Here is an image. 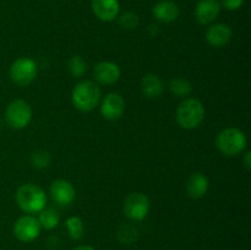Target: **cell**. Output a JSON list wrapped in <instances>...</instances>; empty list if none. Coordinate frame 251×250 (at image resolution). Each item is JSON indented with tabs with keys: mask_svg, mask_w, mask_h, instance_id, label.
Returning <instances> with one entry per match:
<instances>
[{
	"mask_svg": "<svg viewBox=\"0 0 251 250\" xmlns=\"http://www.w3.org/2000/svg\"><path fill=\"white\" fill-rule=\"evenodd\" d=\"M221 11L218 0H200L195 7V17L199 24L208 25L217 19Z\"/></svg>",
	"mask_w": 251,
	"mask_h": 250,
	"instance_id": "8fae6325",
	"label": "cell"
},
{
	"mask_svg": "<svg viewBox=\"0 0 251 250\" xmlns=\"http://www.w3.org/2000/svg\"><path fill=\"white\" fill-rule=\"evenodd\" d=\"M16 202L26 213H39L46 207V193L34 184H25L16 191Z\"/></svg>",
	"mask_w": 251,
	"mask_h": 250,
	"instance_id": "6da1fadb",
	"label": "cell"
},
{
	"mask_svg": "<svg viewBox=\"0 0 251 250\" xmlns=\"http://www.w3.org/2000/svg\"><path fill=\"white\" fill-rule=\"evenodd\" d=\"M176 122L184 129H195L205 119V107L195 98H188L176 109Z\"/></svg>",
	"mask_w": 251,
	"mask_h": 250,
	"instance_id": "3957f363",
	"label": "cell"
},
{
	"mask_svg": "<svg viewBox=\"0 0 251 250\" xmlns=\"http://www.w3.org/2000/svg\"><path fill=\"white\" fill-rule=\"evenodd\" d=\"M41 225L38 220L31 215L20 217L14 225V234L20 242L29 243L33 242L41 234Z\"/></svg>",
	"mask_w": 251,
	"mask_h": 250,
	"instance_id": "ba28073f",
	"label": "cell"
},
{
	"mask_svg": "<svg viewBox=\"0 0 251 250\" xmlns=\"http://www.w3.org/2000/svg\"><path fill=\"white\" fill-rule=\"evenodd\" d=\"M141 91L145 97L150 100H156L163 93V81L153 74H149L141 80Z\"/></svg>",
	"mask_w": 251,
	"mask_h": 250,
	"instance_id": "e0dca14e",
	"label": "cell"
},
{
	"mask_svg": "<svg viewBox=\"0 0 251 250\" xmlns=\"http://www.w3.org/2000/svg\"><path fill=\"white\" fill-rule=\"evenodd\" d=\"M73 104L82 112L95 109L100 100V90L97 83L92 81H81L73 90L71 95Z\"/></svg>",
	"mask_w": 251,
	"mask_h": 250,
	"instance_id": "7a4b0ae2",
	"label": "cell"
},
{
	"mask_svg": "<svg viewBox=\"0 0 251 250\" xmlns=\"http://www.w3.org/2000/svg\"><path fill=\"white\" fill-rule=\"evenodd\" d=\"M232 28L226 24H216L208 27L206 32V41L211 47L221 48L229 43L232 39Z\"/></svg>",
	"mask_w": 251,
	"mask_h": 250,
	"instance_id": "7c38bea8",
	"label": "cell"
},
{
	"mask_svg": "<svg viewBox=\"0 0 251 250\" xmlns=\"http://www.w3.org/2000/svg\"><path fill=\"white\" fill-rule=\"evenodd\" d=\"M31 162L36 168H47L50 164V154L43 150H38L32 153Z\"/></svg>",
	"mask_w": 251,
	"mask_h": 250,
	"instance_id": "603a6c76",
	"label": "cell"
},
{
	"mask_svg": "<svg viewBox=\"0 0 251 250\" xmlns=\"http://www.w3.org/2000/svg\"><path fill=\"white\" fill-rule=\"evenodd\" d=\"M95 78L103 85H112L120 77L119 66L112 61H100L95 66Z\"/></svg>",
	"mask_w": 251,
	"mask_h": 250,
	"instance_id": "4fadbf2b",
	"label": "cell"
},
{
	"mask_svg": "<svg viewBox=\"0 0 251 250\" xmlns=\"http://www.w3.org/2000/svg\"><path fill=\"white\" fill-rule=\"evenodd\" d=\"M41 225L42 228L44 229H53L56 225H59V221H60V217L56 213L55 210L53 208H43V210L39 212V217L37 218Z\"/></svg>",
	"mask_w": 251,
	"mask_h": 250,
	"instance_id": "ac0fdd59",
	"label": "cell"
},
{
	"mask_svg": "<svg viewBox=\"0 0 251 250\" xmlns=\"http://www.w3.org/2000/svg\"><path fill=\"white\" fill-rule=\"evenodd\" d=\"M248 144L244 132L237 127H227L217 135L216 145L221 153L225 156H238L245 150Z\"/></svg>",
	"mask_w": 251,
	"mask_h": 250,
	"instance_id": "277c9868",
	"label": "cell"
},
{
	"mask_svg": "<svg viewBox=\"0 0 251 250\" xmlns=\"http://www.w3.org/2000/svg\"><path fill=\"white\" fill-rule=\"evenodd\" d=\"M150 200L145 194L132 193L125 199L124 213L129 220L142 221L150 213Z\"/></svg>",
	"mask_w": 251,
	"mask_h": 250,
	"instance_id": "52a82bcc",
	"label": "cell"
},
{
	"mask_svg": "<svg viewBox=\"0 0 251 250\" xmlns=\"http://www.w3.org/2000/svg\"><path fill=\"white\" fill-rule=\"evenodd\" d=\"M68 68L74 77H81L86 71V63L80 55H74L69 59Z\"/></svg>",
	"mask_w": 251,
	"mask_h": 250,
	"instance_id": "7402d4cb",
	"label": "cell"
},
{
	"mask_svg": "<svg viewBox=\"0 0 251 250\" xmlns=\"http://www.w3.org/2000/svg\"><path fill=\"white\" fill-rule=\"evenodd\" d=\"M243 4H244V0H222L221 1V6H223L227 10H230V11L240 9Z\"/></svg>",
	"mask_w": 251,
	"mask_h": 250,
	"instance_id": "d4e9b609",
	"label": "cell"
},
{
	"mask_svg": "<svg viewBox=\"0 0 251 250\" xmlns=\"http://www.w3.org/2000/svg\"><path fill=\"white\" fill-rule=\"evenodd\" d=\"M139 238V230L135 225H125L118 232V239L123 243V244H132Z\"/></svg>",
	"mask_w": 251,
	"mask_h": 250,
	"instance_id": "44dd1931",
	"label": "cell"
},
{
	"mask_svg": "<svg viewBox=\"0 0 251 250\" xmlns=\"http://www.w3.org/2000/svg\"><path fill=\"white\" fill-rule=\"evenodd\" d=\"M65 225L68 228L69 235L71 237V239H82L83 235H85V228H83V222L80 217H77V216H71V217H69L66 220Z\"/></svg>",
	"mask_w": 251,
	"mask_h": 250,
	"instance_id": "d6986e66",
	"label": "cell"
},
{
	"mask_svg": "<svg viewBox=\"0 0 251 250\" xmlns=\"http://www.w3.org/2000/svg\"><path fill=\"white\" fill-rule=\"evenodd\" d=\"M36 63L31 58H19L12 63L10 68V77L17 86H27L37 76Z\"/></svg>",
	"mask_w": 251,
	"mask_h": 250,
	"instance_id": "8992f818",
	"label": "cell"
},
{
	"mask_svg": "<svg viewBox=\"0 0 251 250\" xmlns=\"http://www.w3.org/2000/svg\"><path fill=\"white\" fill-rule=\"evenodd\" d=\"M169 88H171L172 92L174 93L178 97H185L189 96L193 91V85H191L190 81H188L186 78L183 77H176L171 81L169 83Z\"/></svg>",
	"mask_w": 251,
	"mask_h": 250,
	"instance_id": "ffe728a7",
	"label": "cell"
},
{
	"mask_svg": "<svg viewBox=\"0 0 251 250\" xmlns=\"http://www.w3.org/2000/svg\"><path fill=\"white\" fill-rule=\"evenodd\" d=\"M92 11L100 21H113L119 14L118 0H92Z\"/></svg>",
	"mask_w": 251,
	"mask_h": 250,
	"instance_id": "5bb4252c",
	"label": "cell"
},
{
	"mask_svg": "<svg viewBox=\"0 0 251 250\" xmlns=\"http://www.w3.org/2000/svg\"><path fill=\"white\" fill-rule=\"evenodd\" d=\"M186 193L191 199H201L208 190V179L202 173H193L186 180Z\"/></svg>",
	"mask_w": 251,
	"mask_h": 250,
	"instance_id": "2e32d148",
	"label": "cell"
},
{
	"mask_svg": "<svg viewBox=\"0 0 251 250\" xmlns=\"http://www.w3.org/2000/svg\"><path fill=\"white\" fill-rule=\"evenodd\" d=\"M6 123L14 129H24L32 119V109L24 100H15L5 110Z\"/></svg>",
	"mask_w": 251,
	"mask_h": 250,
	"instance_id": "5b68a950",
	"label": "cell"
},
{
	"mask_svg": "<svg viewBox=\"0 0 251 250\" xmlns=\"http://www.w3.org/2000/svg\"><path fill=\"white\" fill-rule=\"evenodd\" d=\"M250 152H247L245 153V159H244V163H245V167H247V169H250L251 168V161H250Z\"/></svg>",
	"mask_w": 251,
	"mask_h": 250,
	"instance_id": "484cf974",
	"label": "cell"
},
{
	"mask_svg": "<svg viewBox=\"0 0 251 250\" xmlns=\"http://www.w3.org/2000/svg\"><path fill=\"white\" fill-rule=\"evenodd\" d=\"M119 24L125 29H134L139 25V16L132 11H126L120 16Z\"/></svg>",
	"mask_w": 251,
	"mask_h": 250,
	"instance_id": "cb8c5ba5",
	"label": "cell"
},
{
	"mask_svg": "<svg viewBox=\"0 0 251 250\" xmlns=\"http://www.w3.org/2000/svg\"><path fill=\"white\" fill-rule=\"evenodd\" d=\"M125 110V100L118 93H108L100 103V114L108 120H117Z\"/></svg>",
	"mask_w": 251,
	"mask_h": 250,
	"instance_id": "9c48e42d",
	"label": "cell"
},
{
	"mask_svg": "<svg viewBox=\"0 0 251 250\" xmlns=\"http://www.w3.org/2000/svg\"><path fill=\"white\" fill-rule=\"evenodd\" d=\"M50 196L58 205L68 206L75 199V188L65 179L54 180L50 185Z\"/></svg>",
	"mask_w": 251,
	"mask_h": 250,
	"instance_id": "30bf717a",
	"label": "cell"
},
{
	"mask_svg": "<svg viewBox=\"0 0 251 250\" xmlns=\"http://www.w3.org/2000/svg\"><path fill=\"white\" fill-rule=\"evenodd\" d=\"M152 12L158 21L169 24V22H173L178 19L179 7L172 0H162L154 5Z\"/></svg>",
	"mask_w": 251,
	"mask_h": 250,
	"instance_id": "9a60e30c",
	"label": "cell"
},
{
	"mask_svg": "<svg viewBox=\"0 0 251 250\" xmlns=\"http://www.w3.org/2000/svg\"><path fill=\"white\" fill-rule=\"evenodd\" d=\"M73 250H95V248L90 247V245H80V247L74 248Z\"/></svg>",
	"mask_w": 251,
	"mask_h": 250,
	"instance_id": "4316f807",
	"label": "cell"
}]
</instances>
